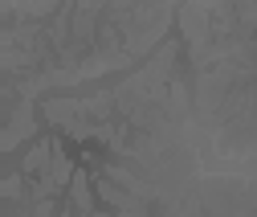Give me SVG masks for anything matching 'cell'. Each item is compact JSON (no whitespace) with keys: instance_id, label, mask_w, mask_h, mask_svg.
Masks as SVG:
<instances>
[{"instance_id":"1","label":"cell","mask_w":257,"mask_h":217,"mask_svg":"<svg viewBox=\"0 0 257 217\" xmlns=\"http://www.w3.org/2000/svg\"><path fill=\"white\" fill-rule=\"evenodd\" d=\"M49 160H53V148H49V139H45V143H37L33 152H29V160H25V172H33V176H49V168H45Z\"/></svg>"},{"instance_id":"4","label":"cell","mask_w":257,"mask_h":217,"mask_svg":"<svg viewBox=\"0 0 257 217\" xmlns=\"http://www.w3.org/2000/svg\"><path fill=\"white\" fill-rule=\"evenodd\" d=\"M17 193H21V176H9L5 180V197H17Z\"/></svg>"},{"instance_id":"3","label":"cell","mask_w":257,"mask_h":217,"mask_svg":"<svg viewBox=\"0 0 257 217\" xmlns=\"http://www.w3.org/2000/svg\"><path fill=\"white\" fill-rule=\"evenodd\" d=\"M74 201H78V209H82V213H90V209H94V201H90V189H86V176H82V172L74 176Z\"/></svg>"},{"instance_id":"2","label":"cell","mask_w":257,"mask_h":217,"mask_svg":"<svg viewBox=\"0 0 257 217\" xmlns=\"http://www.w3.org/2000/svg\"><path fill=\"white\" fill-rule=\"evenodd\" d=\"M29 131H33V123H29V107H21V111H17V119H13V127L5 131V143H0V148L13 152V148H17V139H21V135H29Z\"/></svg>"}]
</instances>
